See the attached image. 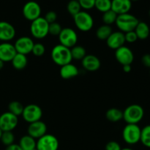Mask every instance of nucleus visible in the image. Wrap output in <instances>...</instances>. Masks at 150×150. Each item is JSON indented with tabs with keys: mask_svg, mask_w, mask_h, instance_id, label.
<instances>
[{
	"mask_svg": "<svg viewBox=\"0 0 150 150\" xmlns=\"http://www.w3.org/2000/svg\"><path fill=\"white\" fill-rule=\"evenodd\" d=\"M144 116V108L137 104H133L127 106L123 111V119L127 124H138L143 119Z\"/></svg>",
	"mask_w": 150,
	"mask_h": 150,
	"instance_id": "obj_2",
	"label": "nucleus"
},
{
	"mask_svg": "<svg viewBox=\"0 0 150 150\" xmlns=\"http://www.w3.org/2000/svg\"><path fill=\"white\" fill-rule=\"evenodd\" d=\"M122 68H123V71H124L125 72H126V73H129L132 69L131 65H129V64L124 65V66H122Z\"/></svg>",
	"mask_w": 150,
	"mask_h": 150,
	"instance_id": "obj_41",
	"label": "nucleus"
},
{
	"mask_svg": "<svg viewBox=\"0 0 150 150\" xmlns=\"http://www.w3.org/2000/svg\"><path fill=\"white\" fill-rule=\"evenodd\" d=\"M82 66L88 71H96L100 68L101 63L100 59L94 54H86L81 60Z\"/></svg>",
	"mask_w": 150,
	"mask_h": 150,
	"instance_id": "obj_18",
	"label": "nucleus"
},
{
	"mask_svg": "<svg viewBox=\"0 0 150 150\" xmlns=\"http://www.w3.org/2000/svg\"><path fill=\"white\" fill-rule=\"evenodd\" d=\"M62 27L61 24L58 22H54V23L49 24V27H48V34L53 35V36H59V35L61 32Z\"/></svg>",
	"mask_w": 150,
	"mask_h": 150,
	"instance_id": "obj_34",
	"label": "nucleus"
},
{
	"mask_svg": "<svg viewBox=\"0 0 150 150\" xmlns=\"http://www.w3.org/2000/svg\"><path fill=\"white\" fill-rule=\"evenodd\" d=\"M79 71L77 66L70 63L61 66L59 70V74L62 78L64 79H69L76 77L79 75Z\"/></svg>",
	"mask_w": 150,
	"mask_h": 150,
	"instance_id": "obj_20",
	"label": "nucleus"
},
{
	"mask_svg": "<svg viewBox=\"0 0 150 150\" xmlns=\"http://www.w3.org/2000/svg\"><path fill=\"white\" fill-rule=\"evenodd\" d=\"M58 38L60 44L70 49L76 46L78 42L77 33L70 27L62 28Z\"/></svg>",
	"mask_w": 150,
	"mask_h": 150,
	"instance_id": "obj_9",
	"label": "nucleus"
},
{
	"mask_svg": "<svg viewBox=\"0 0 150 150\" xmlns=\"http://www.w3.org/2000/svg\"><path fill=\"white\" fill-rule=\"evenodd\" d=\"M17 51L14 44L10 42H2L0 44V60L5 62H11Z\"/></svg>",
	"mask_w": 150,
	"mask_h": 150,
	"instance_id": "obj_17",
	"label": "nucleus"
},
{
	"mask_svg": "<svg viewBox=\"0 0 150 150\" xmlns=\"http://www.w3.org/2000/svg\"><path fill=\"white\" fill-rule=\"evenodd\" d=\"M149 18H150V10H149Z\"/></svg>",
	"mask_w": 150,
	"mask_h": 150,
	"instance_id": "obj_46",
	"label": "nucleus"
},
{
	"mask_svg": "<svg viewBox=\"0 0 150 150\" xmlns=\"http://www.w3.org/2000/svg\"><path fill=\"white\" fill-rule=\"evenodd\" d=\"M131 7V0H111V9L117 15L129 13Z\"/></svg>",
	"mask_w": 150,
	"mask_h": 150,
	"instance_id": "obj_19",
	"label": "nucleus"
},
{
	"mask_svg": "<svg viewBox=\"0 0 150 150\" xmlns=\"http://www.w3.org/2000/svg\"><path fill=\"white\" fill-rule=\"evenodd\" d=\"M106 45L108 46V48L111 49H117L120 47L124 46L125 41V33H123L121 31H116V32H112V33L106 39Z\"/></svg>",
	"mask_w": 150,
	"mask_h": 150,
	"instance_id": "obj_16",
	"label": "nucleus"
},
{
	"mask_svg": "<svg viewBox=\"0 0 150 150\" xmlns=\"http://www.w3.org/2000/svg\"><path fill=\"white\" fill-rule=\"evenodd\" d=\"M95 7L101 13H105L111 8V0H95Z\"/></svg>",
	"mask_w": 150,
	"mask_h": 150,
	"instance_id": "obj_30",
	"label": "nucleus"
},
{
	"mask_svg": "<svg viewBox=\"0 0 150 150\" xmlns=\"http://www.w3.org/2000/svg\"><path fill=\"white\" fill-rule=\"evenodd\" d=\"M121 146L118 142L114 141H109L105 145V150H121Z\"/></svg>",
	"mask_w": 150,
	"mask_h": 150,
	"instance_id": "obj_38",
	"label": "nucleus"
},
{
	"mask_svg": "<svg viewBox=\"0 0 150 150\" xmlns=\"http://www.w3.org/2000/svg\"><path fill=\"white\" fill-rule=\"evenodd\" d=\"M18 124V118L16 115L7 111L0 116V129L4 131H13Z\"/></svg>",
	"mask_w": 150,
	"mask_h": 150,
	"instance_id": "obj_11",
	"label": "nucleus"
},
{
	"mask_svg": "<svg viewBox=\"0 0 150 150\" xmlns=\"http://www.w3.org/2000/svg\"><path fill=\"white\" fill-rule=\"evenodd\" d=\"M45 52V47L42 43H35L32 48V53L36 57H41Z\"/></svg>",
	"mask_w": 150,
	"mask_h": 150,
	"instance_id": "obj_33",
	"label": "nucleus"
},
{
	"mask_svg": "<svg viewBox=\"0 0 150 150\" xmlns=\"http://www.w3.org/2000/svg\"><path fill=\"white\" fill-rule=\"evenodd\" d=\"M125 38L126 42L130 43V44L135 43L138 40V37L134 30L125 33Z\"/></svg>",
	"mask_w": 150,
	"mask_h": 150,
	"instance_id": "obj_36",
	"label": "nucleus"
},
{
	"mask_svg": "<svg viewBox=\"0 0 150 150\" xmlns=\"http://www.w3.org/2000/svg\"><path fill=\"white\" fill-rule=\"evenodd\" d=\"M5 150H22V149L21 148L19 144H14V143H13V144H10V145L7 146Z\"/></svg>",
	"mask_w": 150,
	"mask_h": 150,
	"instance_id": "obj_40",
	"label": "nucleus"
},
{
	"mask_svg": "<svg viewBox=\"0 0 150 150\" xmlns=\"http://www.w3.org/2000/svg\"><path fill=\"white\" fill-rule=\"evenodd\" d=\"M45 19L46 20V21L48 24L54 23V22L57 21V14L55 11H53V10H50L48 13L45 14Z\"/></svg>",
	"mask_w": 150,
	"mask_h": 150,
	"instance_id": "obj_37",
	"label": "nucleus"
},
{
	"mask_svg": "<svg viewBox=\"0 0 150 150\" xmlns=\"http://www.w3.org/2000/svg\"><path fill=\"white\" fill-rule=\"evenodd\" d=\"M21 116L25 121L30 124L40 120L42 116V110L38 104H29L25 106Z\"/></svg>",
	"mask_w": 150,
	"mask_h": 150,
	"instance_id": "obj_7",
	"label": "nucleus"
},
{
	"mask_svg": "<svg viewBox=\"0 0 150 150\" xmlns=\"http://www.w3.org/2000/svg\"><path fill=\"white\" fill-rule=\"evenodd\" d=\"M73 60H81L86 55V51L83 46L81 45H76L70 49Z\"/></svg>",
	"mask_w": 150,
	"mask_h": 150,
	"instance_id": "obj_26",
	"label": "nucleus"
},
{
	"mask_svg": "<svg viewBox=\"0 0 150 150\" xmlns=\"http://www.w3.org/2000/svg\"><path fill=\"white\" fill-rule=\"evenodd\" d=\"M51 56L53 62L59 66L71 63L73 60L70 49L60 44L53 47Z\"/></svg>",
	"mask_w": 150,
	"mask_h": 150,
	"instance_id": "obj_1",
	"label": "nucleus"
},
{
	"mask_svg": "<svg viewBox=\"0 0 150 150\" xmlns=\"http://www.w3.org/2000/svg\"><path fill=\"white\" fill-rule=\"evenodd\" d=\"M36 139L27 134L21 138L18 144L22 150H33L36 149Z\"/></svg>",
	"mask_w": 150,
	"mask_h": 150,
	"instance_id": "obj_23",
	"label": "nucleus"
},
{
	"mask_svg": "<svg viewBox=\"0 0 150 150\" xmlns=\"http://www.w3.org/2000/svg\"><path fill=\"white\" fill-rule=\"evenodd\" d=\"M49 24L44 17H39L31 21L30 32L33 38L36 39H42L48 35Z\"/></svg>",
	"mask_w": 150,
	"mask_h": 150,
	"instance_id": "obj_5",
	"label": "nucleus"
},
{
	"mask_svg": "<svg viewBox=\"0 0 150 150\" xmlns=\"http://www.w3.org/2000/svg\"><path fill=\"white\" fill-rule=\"evenodd\" d=\"M67 10L72 16L81 11V7L78 0H70L67 4Z\"/></svg>",
	"mask_w": 150,
	"mask_h": 150,
	"instance_id": "obj_31",
	"label": "nucleus"
},
{
	"mask_svg": "<svg viewBox=\"0 0 150 150\" xmlns=\"http://www.w3.org/2000/svg\"><path fill=\"white\" fill-rule=\"evenodd\" d=\"M115 57L119 63L124 65H131L134 60V54L129 47L122 46L115 50Z\"/></svg>",
	"mask_w": 150,
	"mask_h": 150,
	"instance_id": "obj_12",
	"label": "nucleus"
},
{
	"mask_svg": "<svg viewBox=\"0 0 150 150\" xmlns=\"http://www.w3.org/2000/svg\"><path fill=\"white\" fill-rule=\"evenodd\" d=\"M81 9L89 10L95 7V0H78Z\"/></svg>",
	"mask_w": 150,
	"mask_h": 150,
	"instance_id": "obj_35",
	"label": "nucleus"
},
{
	"mask_svg": "<svg viewBox=\"0 0 150 150\" xmlns=\"http://www.w3.org/2000/svg\"><path fill=\"white\" fill-rule=\"evenodd\" d=\"M59 143L57 137L51 134H45L38 138L36 144L37 150H58Z\"/></svg>",
	"mask_w": 150,
	"mask_h": 150,
	"instance_id": "obj_8",
	"label": "nucleus"
},
{
	"mask_svg": "<svg viewBox=\"0 0 150 150\" xmlns=\"http://www.w3.org/2000/svg\"><path fill=\"white\" fill-rule=\"evenodd\" d=\"M112 28L110 25L103 24L100 26L96 30V37L101 41H106L107 38L112 33Z\"/></svg>",
	"mask_w": 150,
	"mask_h": 150,
	"instance_id": "obj_25",
	"label": "nucleus"
},
{
	"mask_svg": "<svg viewBox=\"0 0 150 150\" xmlns=\"http://www.w3.org/2000/svg\"><path fill=\"white\" fill-rule=\"evenodd\" d=\"M4 62L1 61V60H0V71L3 69V67H4Z\"/></svg>",
	"mask_w": 150,
	"mask_h": 150,
	"instance_id": "obj_42",
	"label": "nucleus"
},
{
	"mask_svg": "<svg viewBox=\"0 0 150 150\" xmlns=\"http://www.w3.org/2000/svg\"><path fill=\"white\" fill-rule=\"evenodd\" d=\"M41 13L42 10L40 5L35 1H27L22 9L23 17L29 21H32L40 17Z\"/></svg>",
	"mask_w": 150,
	"mask_h": 150,
	"instance_id": "obj_10",
	"label": "nucleus"
},
{
	"mask_svg": "<svg viewBox=\"0 0 150 150\" xmlns=\"http://www.w3.org/2000/svg\"><path fill=\"white\" fill-rule=\"evenodd\" d=\"M149 74H150V68H149Z\"/></svg>",
	"mask_w": 150,
	"mask_h": 150,
	"instance_id": "obj_47",
	"label": "nucleus"
},
{
	"mask_svg": "<svg viewBox=\"0 0 150 150\" xmlns=\"http://www.w3.org/2000/svg\"><path fill=\"white\" fill-rule=\"evenodd\" d=\"M140 141L144 146L150 148V124L142 129Z\"/></svg>",
	"mask_w": 150,
	"mask_h": 150,
	"instance_id": "obj_29",
	"label": "nucleus"
},
{
	"mask_svg": "<svg viewBox=\"0 0 150 150\" xmlns=\"http://www.w3.org/2000/svg\"><path fill=\"white\" fill-rule=\"evenodd\" d=\"M132 1H139V0H131Z\"/></svg>",
	"mask_w": 150,
	"mask_h": 150,
	"instance_id": "obj_45",
	"label": "nucleus"
},
{
	"mask_svg": "<svg viewBox=\"0 0 150 150\" xmlns=\"http://www.w3.org/2000/svg\"><path fill=\"white\" fill-rule=\"evenodd\" d=\"M142 129L136 124H127L123 128L122 138L126 144L134 145L140 141Z\"/></svg>",
	"mask_w": 150,
	"mask_h": 150,
	"instance_id": "obj_6",
	"label": "nucleus"
},
{
	"mask_svg": "<svg viewBox=\"0 0 150 150\" xmlns=\"http://www.w3.org/2000/svg\"><path fill=\"white\" fill-rule=\"evenodd\" d=\"M16 34V29L10 22L0 21V41L9 42L15 38Z\"/></svg>",
	"mask_w": 150,
	"mask_h": 150,
	"instance_id": "obj_15",
	"label": "nucleus"
},
{
	"mask_svg": "<svg viewBox=\"0 0 150 150\" xmlns=\"http://www.w3.org/2000/svg\"><path fill=\"white\" fill-rule=\"evenodd\" d=\"M33 150H37V149H33Z\"/></svg>",
	"mask_w": 150,
	"mask_h": 150,
	"instance_id": "obj_48",
	"label": "nucleus"
},
{
	"mask_svg": "<svg viewBox=\"0 0 150 150\" xmlns=\"http://www.w3.org/2000/svg\"><path fill=\"white\" fill-rule=\"evenodd\" d=\"M138 39L146 40L149 36L150 28L149 25L144 21H139L134 29Z\"/></svg>",
	"mask_w": 150,
	"mask_h": 150,
	"instance_id": "obj_22",
	"label": "nucleus"
},
{
	"mask_svg": "<svg viewBox=\"0 0 150 150\" xmlns=\"http://www.w3.org/2000/svg\"><path fill=\"white\" fill-rule=\"evenodd\" d=\"M117 16L118 15L111 9V10L103 13L102 21L104 23V24L110 25L111 26V24H114L116 22Z\"/></svg>",
	"mask_w": 150,
	"mask_h": 150,
	"instance_id": "obj_28",
	"label": "nucleus"
},
{
	"mask_svg": "<svg viewBox=\"0 0 150 150\" xmlns=\"http://www.w3.org/2000/svg\"><path fill=\"white\" fill-rule=\"evenodd\" d=\"M27 133L35 139H38L47 133V125L41 120L32 122L28 126Z\"/></svg>",
	"mask_w": 150,
	"mask_h": 150,
	"instance_id": "obj_14",
	"label": "nucleus"
},
{
	"mask_svg": "<svg viewBox=\"0 0 150 150\" xmlns=\"http://www.w3.org/2000/svg\"><path fill=\"white\" fill-rule=\"evenodd\" d=\"M35 44L32 38L28 36H22L16 41L14 46L17 53L26 55L32 53V48Z\"/></svg>",
	"mask_w": 150,
	"mask_h": 150,
	"instance_id": "obj_13",
	"label": "nucleus"
},
{
	"mask_svg": "<svg viewBox=\"0 0 150 150\" xmlns=\"http://www.w3.org/2000/svg\"><path fill=\"white\" fill-rule=\"evenodd\" d=\"M0 141H1V143H2L4 145H5L6 146L10 145V144L14 143V134L13 133L12 131H4V132H2V135H1Z\"/></svg>",
	"mask_w": 150,
	"mask_h": 150,
	"instance_id": "obj_32",
	"label": "nucleus"
},
{
	"mask_svg": "<svg viewBox=\"0 0 150 150\" xmlns=\"http://www.w3.org/2000/svg\"><path fill=\"white\" fill-rule=\"evenodd\" d=\"M13 68L16 70H23L26 67L28 64V59L26 55L20 53H16V55L11 60Z\"/></svg>",
	"mask_w": 150,
	"mask_h": 150,
	"instance_id": "obj_21",
	"label": "nucleus"
},
{
	"mask_svg": "<svg viewBox=\"0 0 150 150\" xmlns=\"http://www.w3.org/2000/svg\"><path fill=\"white\" fill-rule=\"evenodd\" d=\"M2 132H3V131L1 130V129H0V139H1V135H2Z\"/></svg>",
	"mask_w": 150,
	"mask_h": 150,
	"instance_id": "obj_44",
	"label": "nucleus"
},
{
	"mask_svg": "<svg viewBox=\"0 0 150 150\" xmlns=\"http://www.w3.org/2000/svg\"><path fill=\"white\" fill-rule=\"evenodd\" d=\"M105 117L109 121L118 122L123 119V111L116 107H112L107 110Z\"/></svg>",
	"mask_w": 150,
	"mask_h": 150,
	"instance_id": "obj_24",
	"label": "nucleus"
},
{
	"mask_svg": "<svg viewBox=\"0 0 150 150\" xmlns=\"http://www.w3.org/2000/svg\"><path fill=\"white\" fill-rule=\"evenodd\" d=\"M142 63L146 67L150 68V54H145L142 56Z\"/></svg>",
	"mask_w": 150,
	"mask_h": 150,
	"instance_id": "obj_39",
	"label": "nucleus"
},
{
	"mask_svg": "<svg viewBox=\"0 0 150 150\" xmlns=\"http://www.w3.org/2000/svg\"><path fill=\"white\" fill-rule=\"evenodd\" d=\"M139 22V19L130 13L118 15L116 20V25L119 30L126 33L130 31L134 30L136 26Z\"/></svg>",
	"mask_w": 150,
	"mask_h": 150,
	"instance_id": "obj_3",
	"label": "nucleus"
},
{
	"mask_svg": "<svg viewBox=\"0 0 150 150\" xmlns=\"http://www.w3.org/2000/svg\"><path fill=\"white\" fill-rule=\"evenodd\" d=\"M73 21L78 29L81 32H89L94 26V19L90 13L81 10L73 16Z\"/></svg>",
	"mask_w": 150,
	"mask_h": 150,
	"instance_id": "obj_4",
	"label": "nucleus"
},
{
	"mask_svg": "<svg viewBox=\"0 0 150 150\" xmlns=\"http://www.w3.org/2000/svg\"><path fill=\"white\" fill-rule=\"evenodd\" d=\"M23 108H24V107L22 104V103H21L18 101H13L9 103L8 104V111L13 114L16 115L18 117L19 116H21Z\"/></svg>",
	"mask_w": 150,
	"mask_h": 150,
	"instance_id": "obj_27",
	"label": "nucleus"
},
{
	"mask_svg": "<svg viewBox=\"0 0 150 150\" xmlns=\"http://www.w3.org/2000/svg\"><path fill=\"white\" fill-rule=\"evenodd\" d=\"M121 150H133V149H131V148H128V147H125V148L122 149Z\"/></svg>",
	"mask_w": 150,
	"mask_h": 150,
	"instance_id": "obj_43",
	"label": "nucleus"
}]
</instances>
